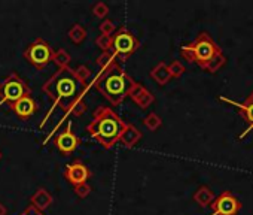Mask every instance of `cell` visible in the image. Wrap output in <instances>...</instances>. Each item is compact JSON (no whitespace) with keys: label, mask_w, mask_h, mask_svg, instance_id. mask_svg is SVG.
I'll return each instance as SVG.
<instances>
[{"label":"cell","mask_w":253,"mask_h":215,"mask_svg":"<svg viewBox=\"0 0 253 215\" xmlns=\"http://www.w3.org/2000/svg\"><path fill=\"white\" fill-rule=\"evenodd\" d=\"M92 84L106 100H109L113 106H119L130 96L137 82L116 63L106 70H100Z\"/></svg>","instance_id":"6da1fadb"},{"label":"cell","mask_w":253,"mask_h":215,"mask_svg":"<svg viewBox=\"0 0 253 215\" xmlns=\"http://www.w3.org/2000/svg\"><path fill=\"white\" fill-rule=\"evenodd\" d=\"M42 91L52 100V109L46 114L43 123L41 124V127L48 121L49 115L54 112L55 108L61 106V109H64L66 105L69 102H72L75 97H78L79 94H85L86 91L82 90L79 81L76 79L73 69L70 67H64V69H58L43 85H42Z\"/></svg>","instance_id":"7a4b0ae2"},{"label":"cell","mask_w":253,"mask_h":215,"mask_svg":"<svg viewBox=\"0 0 253 215\" xmlns=\"http://www.w3.org/2000/svg\"><path fill=\"white\" fill-rule=\"evenodd\" d=\"M125 121L107 106H98L92 112V120L86 126L88 135L104 150H112L124 130Z\"/></svg>","instance_id":"3957f363"},{"label":"cell","mask_w":253,"mask_h":215,"mask_svg":"<svg viewBox=\"0 0 253 215\" xmlns=\"http://www.w3.org/2000/svg\"><path fill=\"white\" fill-rule=\"evenodd\" d=\"M180 51L188 61L197 63L203 69H207L213 63V60H216L220 55L219 48L214 45V42L210 39L207 33H201L194 42L183 45Z\"/></svg>","instance_id":"277c9868"},{"label":"cell","mask_w":253,"mask_h":215,"mask_svg":"<svg viewBox=\"0 0 253 215\" xmlns=\"http://www.w3.org/2000/svg\"><path fill=\"white\" fill-rule=\"evenodd\" d=\"M139 48H140L139 39L125 26L118 27L116 32L110 38V53L113 54L116 61H119V60L125 61L128 57H131Z\"/></svg>","instance_id":"5b68a950"},{"label":"cell","mask_w":253,"mask_h":215,"mask_svg":"<svg viewBox=\"0 0 253 215\" xmlns=\"http://www.w3.org/2000/svg\"><path fill=\"white\" fill-rule=\"evenodd\" d=\"M30 94H32L30 85L17 72L9 73L2 82H0V105L12 106L15 102Z\"/></svg>","instance_id":"8992f818"},{"label":"cell","mask_w":253,"mask_h":215,"mask_svg":"<svg viewBox=\"0 0 253 215\" xmlns=\"http://www.w3.org/2000/svg\"><path fill=\"white\" fill-rule=\"evenodd\" d=\"M54 48L42 38H38L32 44H29L23 53V57L35 66L38 70H43L54 58Z\"/></svg>","instance_id":"52a82bcc"},{"label":"cell","mask_w":253,"mask_h":215,"mask_svg":"<svg viewBox=\"0 0 253 215\" xmlns=\"http://www.w3.org/2000/svg\"><path fill=\"white\" fill-rule=\"evenodd\" d=\"M54 144H55L57 150L64 157L72 156L78 150V147L81 145V139L75 135V132H73V123L72 121H69L66 124V127L55 136Z\"/></svg>","instance_id":"ba28073f"},{"label":"cell","mask_w":253,"mask_h":215,"mask_svg":"<svg viewBox=\"0 0 253 215\" xmlns=\"http://www.w3.org/2000/svg\"><path fill=\"white\" fill-rule=\"evenodd\" d=\"M63 175H64V179H66L69 184H72V185L75 187V185L88 182V179L91 178L92 173H91L89 167H88L82 160L76 159V160H73L72 163H67V164L64 166Z\"/></svg>","instance_id":"9c48e42d"},{"label":"cell","mask_w":253,"mask_h":215,"mask_svg":"<svg viewBox=\"0 0 253 215\" xmlns=\"http://www.w3.org/2000/svg\"><path fill=\"white\" fill-rule=\"evenodd\" d=\"M38 102L32 97V94L30 96H24L23 99H20L18 102H15L12 106H9L11 109L17 114V117L18 118H21V120H30L35 114H36V111H38Z\"/></svg>","instance_id":"30bf717a"},{"label":"cell","mask_w":253,"mask_h":215,"mask_svg":"<svg viewBox=\"0 0 253 215\" xmlns=\"http://www.w3.org/2000/svg\"><path fill=\"white\" fill-rule=\"evenodd\" d=\"M213 208H214L213 215H235L240 208V203L235 197L225 193L217 199V202L213 205Z\"/></svg>","instance_id":"8fae6325"},{"label":"cell","mask_w":253,"mask_h":215,"mask_svg":"<svg viewBox=\"0 0 253 215\" xmlns=\"http://www.w3.org/2000/svg\"><path fill=\"white\" fill-rule=\"evenodd\" d=\"M140 109H146V108L151 105V103H154V96H152V93L149 91V90H146L142 84H136V87L131 90V93H130V96H128Z\"/></svg>","instance_id":"7c38bea8"},{"label":"cell","mask_w":253,"mask_h":215,"mask_svg":"<svg viewBox=\"0 0 253 215\" xmlns=\"http://www.w3.org/2000/svg\"><path fill=\"white\" fill-rule=\"evenodd\" d=\"M142 139V132L131 123H125L124 130L119 136V141L125 148H133Z\"/></svg>","instance_id":"4fadbf2b"},{"label":"cell","mask_w":253,"mask_h":215,"mask_svg":"<svg viewBox=\"0 0 253 215\" xmlns=\"http://www.w3.org/2000/svg\"><path fill=\"white\" fill-rule=\"evenodd\" d=\"M52 202H54V197L45 187H39L30 197V205L42 212L48 209L52 205Z\"/></svg>","instance_id":"5bb4252c"},{"label":"cell","mask_w":253,"mask_h":215,"mask_svg":"<svg viewBox=\"0 0 253 215\" xmlns=\"http://www.w3.org/2000/svg\"><path fill=\"white\" fill-rule=\"evenodd\" d=\"M84 94H79L78 97H75L72 102H69L67 105H66V108H64V114H66V117L67 115H75V117H81L82 114H85L86 112V109H88V105H86V102L84 100V97H82Z\"/></svg>","instance_id":"9a60e30c"},{"label":"cell","mask_w":253,"mask_h":215,"mask_svg":"<svg viewBox=\"0 0 253 215\" xmlns=\"http://www.w3.org/2000/svg\"><path fill=\"white\" fill-rule=\"evenodd\" d=\"M151 78L154 79V81H157V84H160V85H166L169 81H170V78H171V75H170V72H169V67H167V64L166 63H158L152 70H151Z\"/></svg>","instance_id":"2e32d148"},{"label":"cell","mask_w":253,"mask_h":215,"mask_svg":"<svg viewBox=\"0 0 253 215\" xmlns=\"http://www.w3.org/2000/svg\"><path fill=\"white\" fill-rule=\"evenodd\" d=\"M73 73H75L76 79L79 81L82 90H84V91H88V84H89V81H91V78H92L91 69H89L88 66H85V64H79L76 69H73Z\"/></svg>","instance_id":"e0dca14e"},{"label":"cell","mask_w":253,"mask_h":215,"mask_svg":"<svg viewBox=\"0 0 253 215\" xmlns=\"http://www.w3.org/2000/svg\"><path fill=\"white\" fill-rule=\"evenodd\" d=\"M67 36H69V39H70L72 44L79 45V44H82V42L86 39V29H85L82 24H78V23H76V24H73V26L70 27Z\"/></svg>","instance_id":"ac0fdd59"},{"label":"cell","mask_w":253,"mask_h":215,"mask_svg":"<svg viewBox=\"0 0 253 215\" xmlns=\"http://www.w3.org/2000/svg\"><path fill=\"white\" fill-rule=\"evenodd\" d=\"M116 63H118V61L115 60V57H113V54H112L110 51L101 53V54L97 57V60H95V64L100 67V70H106V69L112 67V66L116 64Z\"/></svg>","instance_id":"d6986e66"},{"label":"cell","mask_w":253,"mask_h":215,"mask_svg":"<svg viewBox=\"0 0 253 215\" xmlns=\"http://www.w3.org/2000/svg\"><path fill=\"white\" fill-rule=\"evenodd\" d=\"M70 54L66 51V50H58L54 53V58L52 61L57 64L58 69H64V67H69V63H70Z\"/></svg>","instance_id":"ffe728a7"},{"label":"cell","mask_w":253,"mask_h":215,"mask_svg":"<svg viewBox=\"0 0 253 215\" xmlns=\"http://www.w3.org/2000/svg\"><path fill=\"white\" fill-rule=\"evenodd\" d=\"M143 126H145L148 130H151V132H157V130L163 126V121H161V118H160L157 114L151 112V114H148L146 118L143 120Z\"/></svg>","instance_id":"44dd1931"},{"label":"cell","mask_w":253,"mask_h":215,"mask_svg":"<svg viewBox=\"0 0 253 215\" xmlns=\"http://www.w3.org/2000/svg\"><path fill=\"white\" fill-rule=\"evenodd\" d=\"M213 199V194L210 193V190H207L206 187L200 188L198 193L195 194V200L201 205V206H207Z\"/></svg>","instance_id":"7402d4cb"},{"label":"cell","mask_w":253,"mask_h":215,"mask_svg":"<svg viewBox=\"0 0 253 215\" xmlns=\"http://www.w3.org/2000/svg\"><path fill=\"white\" fill-rule=\"evenodd\" d=\"M98 29H100V35H103V36H112V35L116 32L118 27L113 24V21H110V20H103Z\"/></svg>","instance_id":"603a6c76"},{"label":"cell","mask_w":253,"mask_h":215,"mask_svg":"<svg viewBox=\"0 0 253 215\" xmlns=\"http://www.w3.org/2000/svg\"><path fill=\"white\" fill-rule=\"evenodd\" d=\"M92 14L97 17V18H106L109 15V6L104 3V2H97L94 6H92Z\"/></svg>","instance_id":"cb8c5ba5"},{"label":"cell","mask_w":253,"mask_h":215,"mask_svg":"<svg viewBox=\"0 0 253 215\" xmlns=\"http://www.w3.org/2000/svg\"><path fill=\"white\" fill-rule=\"evenodd\" d=\"M91 193V185L88 182L85 184H79V185H75V194L79 197V199H85L88 197Z\"/></svg>","instance_id":"d4e9b609"},{"label":"cell","mask_w":253,"mask_h":215,"mask_svg":"<svg viewBox=\"0 0 253 215\" xmlns=\"http://www.w3.org/2000/svg\"><path fill=\"white\" fill-rule=\"evenodd\" d=\"M110 38H112V36H103V35H100V36L95 39V45L101 50V53L110 51Z\"/></svg>","instance_id":"484cf974"},{"label":"cell","mask_w":253,"mask_h":215,"mask_svg":"<svg viewBox=\"0 0 253 215\" xmlns=\"http://www.w3.org/2000/svg\"><path fill=\"white\" fill-rule=\"evenodd\" d=\"M169 67V72H170V75L173 76V78H179L183 72H185V67L179 63V61H173L170 66H167Z\"/></svg>","instance_id":"4316f807"},{"label":"cell","mask_w":253,"mask_h":215,"mask_svg":"<svg viewBox=\"0 0 253 215\" xmlns=\"http://www.w3.org/2000/svg\"><path fill=\"white\" fill-rule=\"evenodd\" d=\"M237 105V103H235ZM237 106H241V105H237ZM243 109H244V112H246V118L250 121V126H253V97L244 105V106H241Z\"/></svg>","instance_id":"83f0119b"},{"label":"cell","mask_w":253,"mask_h":215,"mask_svg":"<svg viewBox=\"0 0 253 215\" xmlns=\"http://www.w3.org/2000/svg\"><path fill=\"white\" fill-rule=\"evenodd\" d=\"M20 215H45V214H43L42 211L36 209L35 206L29 205V206H26V209H24Z\"/></svg>","instance_id":"f1b7e54d"},{"label":"cell","mask_w":253,"mask_h":215,"mask_svg":"<svg viewBox=\"0 0 253 215\" xmlns=\"http://www.w3.org/2000/svg\"><path fill=\"white\" fill-rule=\"evenodd\" d=\"M0 215H8V208L3 203H0Z\"/></svg>","instance_id":"f546056e"},{"label":"cell","mask_w":253,"mask_h":215,"mask_svg":"<svg viewBox=\"0 0 253 215\" xmlns=\"http://www.w3.org/2000/svg\"><path fill=\"white\" fill-rule=\"evenodd\" d=\"M2 157H3V154H2V151H0V160H2Z\"/></svg>","instance_id":"4dcf8cb0"}]
</instances>
